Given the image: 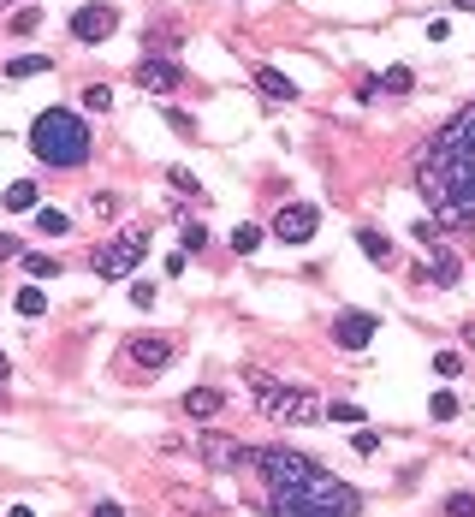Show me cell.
<instances>
[{"instance_id": "1", "label": "cell", "mask_w": 475, "mask_h": 517, "mask_svg": "<svg viewBox=\"0 0 475 517\" xmlns=\"http://www.w3.org/2000/svg\"><path fill=\"white\" fill-rule=\"evenodd\" d=\"M256 470L267 482V517H357L362 494L321 470L310 452L297 446H256Z\"/></svg>"}, {"instance_id": "2", "label": "cell", "mask_w": 475, "mask_h": 517, "mask_svg": "<svg viewBox=\"0 0 475 517\" xmlns=\"http://www.w3.org/2000/svg\"><path fill=\"white\" fill-rule=\"evenodd\" d=\"M416 191L434 202L440 226L475 220V101L428 137V149L416 155Z\"/></svg>"}, {"instance_id": "3", "label": "cell", "mask_w": 475, "mask_h": 517, "mask_svg": "<svg viewBox=\"0 0 475 517\" xmlns=\"http://www.w3.org/2000/svg\"><path fill=\"white\" fill-rule=\"evenodd\" d=\"M89 149H96V131H89V119H83L78 107H42V114L30 119V155L42 167L72 173V167L89 161Z\"/></svg>"}, {"instance_id": "4", "label": "cell", "mask_w": 475, "mask_h": 517, "mask_svg": "<svg viewBox=\"0 0 475 517\" xmlns=\"http://www.w3.org/2000/svg\"><path fill=\"white\" fill-rule=\"evenodd\" d=\"M244 386L256 411L279 428H315V422H327V399L310 393V386H292V381H274L267 369H244Z\"/></svg>"}, {"instance_id": "5", "label": "cell", "mask_w": 475, "mask_h": 517, "mask_svg": "<svg viewBox=\"0 0 475 517\" xmlns=\"http://www.w3.org/2000/svg\"><path fill=\"white\" fill-rule=\"evenodd\" d=\"M143 256H148V226H131V233H119L114 244H101V250L89 256V267H96V280H131Z\"/></svg>"}, {"instance_id": "6", "label": "cell", "mask_w": 475, "mask_h": 517, "mask_svg": "<svg viewBox=\"0 0 475 517\" xmlns=\"http://www.w3.org/2000/svg\"><path fill=\"white\" fill-rule=\"evenodd\" d=\"M191 452H197L208 470H244V464H256V446H244V440H232V434H197L191 440Z\"/></svg>"}, {"instance_id": "7", "label": "cell", "mask_w": 475, "mask_h": 517, "mask_svg": "<svg viewBox=\"0 0 475 517\" xmlns=\"http://www.w3.org/2000/svg\"><path fill=\"white\" fill-rule=\"evenodd\" d=\"M315 233H321V208H315V202H285V208L267 220V238H279V244H310Z\"/></svg>"}, {"instance_id": "8", "label": "cell", "mask_w": 475, "mask_h": 517, "mask_svg": "<svg viewBox=\"0 0 475 517\" xmlns=\"http://www.w3.org/2000/svg\"><path fill=\"white\" fill-rule=\"evenodd\" d=\"M119 357H125L131 375H161V369L173 363V339L166 334H131L125 345H119Z\"/></svg>"}, {"instance_id": "9", "label": "cell", "mask_w": 475, "mask_h": 517, "mask_svg": "<svg viewBox=\"0 0 475 517\" xmlns=\"http://www.w3.org/2000/svg\"><path fill=\"white\" fill-rule=\"evenodd\" d=\"M131 78H137V89H148V96H173V89L184 84V66L173 54H143Z\"/></svg>"}, {"instance_id": "10", "label": "cell", "mask_w": 475, "mask_h": 517, "mask_svg": "<svg viewBox=\"0 0 475 517\" xmlns=\"http://www.w3.org/2000/svg\"><path fill=\"white\" fill-rule=\"evenodd\" d=\"M375 334H380L375 309H339V316H333V345H344V351H369Z\"/></svg>"}, {"instance_id": "11", "label": "cell", "mask_w": 475, "mask_h": 517, "mask_svg": "<svg viewBox=\"0 0 475 517\" xmlns=\"http://www.w3.org/2000/svg\"><path fill=\"white\" fill-rule=\"evenodd\" d=\"M114 30H119V6H107V0L72 13V36H78V42H107Z\"/></svg>"}, {"instance_id": "12", "label": "cell", "mask_w": 475, "mask_h": 517, "mask_svg": "<svg viewBox=\"0 0 475 517\" xmlns=\"http://www.w3.org/2000/svg\"><path fill=\"white\" fill-rule=\"evenodd\" d=\"M416 280H434V285H458L463 280V256L445 250V244H428V267L416 274Z\"/></svg>"}, {"instance_id": "13", "label": "cell", "mask_w": 475, "mask_h": 517, "mask_svg": "<svg viewBox=\"0 0 475 517\" xmlns=\"http://www.w3.org/2000/svg\"><path fill=\"white\" fill-rule=\"evenodd\" d=\"M179 411H184V417H197V422H208V417L226 411V393H220V386H191V393L179 399Z\"/></svg>"}, {"instance_id": "14", "label": "cell", "mask_w": 475, "mask_h": 517, "mask_svg": "<svg viewBox=\"0 0 475 517\" xmlns=\"http://www.w3.org/2000/svg\"><path fill=\"white\" fill-rule=\"evenodd\" d=\"M250 84L262 89L267 101H297V84L285 78V72H274V66H250Z\"/></svg>"}, {"instance_id": "15", "label": "cell", "mask_w": 475, "mask_h": 517, "mask_svg": "<svg viewBox=\"0 0 475 517\" xmlns=\"http://www.w3.org/2000/svg\"><path fill=\"white\" fill-rule=\"evenodd\" d=\"M166 500L179 505L184 517H226V505H214L208 494H197V487H173V494H166Z\"/></svg>"}, {"instance_id": "16", "label": "cell", "mask_w": 475, "mask_h": 517, "mask_svg": "<svg viewBox=\"0 0 475 517\" xmlns=\"http://www.w3.org/2000/svg\"><path fill=\"white\" fill-rule=\"evenodd\" d=\"M30 220H36V233H42V238H66L72 233V215H66V208H54V202H42Z\"/></svg>"}, {"instance_id": "17", "label": "cell", "mask_w": 475, "mask_h": 517, "mask_svg": "<svg viewBox=\"0 0 475 517\" xmlns=\"http://www.w3.org/2000/svg\"><path fill=\"white\" fill-rule=\"evenodd\" d=\"M357 250L369 256L375 267H386V262H393V238H386V233H375V226H362V233H357Z\"/></svg>"}, {"instance_id": "18", "label": "cell", "mask_w": 475, "mask_h": 517, "mask_svg": "<svg viewBox=\"0 0 475 517\" xmlns=\"http://www.w3.org/2000/svg\"><path fill=\"white\" fill-rule=\"evenodd\" d=\"M36 208H42V197H36V184H30V179L6 184V215H36Z\"/></svg>"}, {"instance_id": "19", "label": "cell", "mask_w": 475, "mask_h": 517, "mask_svg": "<svg viewBox=\"0 0 475 517\" xmlns=\"http://www.w3.org/2000/svg\"><path fill=\"white\" fill-rule=\"evenodd\" d=\"M42 72H54L48 54H18V60H6V78H18V84H24V78H42Z\"/></svg>"}, {"instance_id": "20", "label": "cell", "mask_w": 475, "mask_h": 517, "mask_svg": "<svg viewBox=\"0 0 475 517\" xmlns=\"http://www.w3.org/2000/svg\"><path fill=\"white\" fill-rule=\"evenodd\" d=\"M18 262H24V274H30V280H54V274L66 267V262H60V256H48V250H24V256H18Z\"/></svg>"}, {"instance_id": "21", "label": "cell", "mask_w": 475, "mask_h": 517, "mask_svg": "<svg viewBox=\"0 0 475 517\" xmlns=\"http://www.w3.org/2000/svg\"><path fill=\"white\" fill-rule=\"evenodd\" d=\"M375 84L386 89V96H410V89H416V72H410V66H386Z\"/></svg>"}, {"instance_id": "22", "label": "cell", "mask_w": 475, "mask_h": 517, "mask_svg": "<svg viewBox=\"0 0 475 517\" xmlns=\"http://www.w3.org/2000/svg\"><path fill=\"white\" fill-rule=\"evenodd\" d=\"M458 411H463V399H458V393H452V386H440V393L428 399V417H434V422H452V417H458Z\"/></svg>"}, {"instance_id": "23", "label": "cell", "mask_w": 475, "mask_h": 517, "mask_svg": "<svg viewBox=\"0 0 475 517\" xmlns=\"http://www.w3.org/2000/svg\"><path fill=\"white\" fill-rule=\"evenodd\" d=\"M262 226H232V250H238V256H256V250H262Z\"/></svg>"}, {"instance_id": "24", "label": "cell", "mask_w": 475, "mask_h": 517, "mask_svg": "<svg viewBox=\"0 0 475 517\" xmlns=\"http://www.w3.org/2000/svg\"><path fill=\"white\" fill-rule=\"evenodd\" d=\"M179 238H184V250L197 256L202 244H208V226H202V220H191V215H179Z\"/></svg>"}, {"instance_id": "25", "label": "cell", "mask_w": 475, "mask_h": 517, "mask_svg": "<svg viewBox=\"0 0 475 517\" xmlns=\"http://www.w3.org/2000/svg\"><path fill=\"white\" fill-rule=\"evenodd\" d=\"M166 184H173V191H184L191 202H202V184H197V173H191V167H166Z\"/></svg>"}, {"instance_id": "26", "label": "cell", "mask_w": 475, "mask_h": 517, "mask_svg": "<svg viewBox=\"0 0 475 517\" xmlns=\"http://www.w3.org/2000/svg\"><path fill=\"white\" fill-rule=\"evenodd\" d=\"M114 107V89L107 84H83V114H107Z\"/></svg>"}, {"instance_id": "27", "label": "cell", "mask_w": 475, "mask_h": 517, "mask_svg": "<svg viewBox=\"0 0 475 517\" xmlns=\"http://www.w3.org/2000/svg\"><path fill=\"white\" fill-rule=\"evenodd\" d=\"M434 375H440V381H458L463 375V351H434Z\"/></svg>"}, {"instance_id": "28", "label": "cell", "mask_w": 475, "mask_h": 517, "mask_svg": "<svg viewBox=\"0 0 475 517\" xmlns=\"http://www.w3.org/2000/svg\"><path fill=\"white\" fill-rule=\"evenodd\" d=\"M327 422H351V428H362V404H351V399H327Z\"/></svg>"}, {"instance_id": "29", "label": "cell", "mask_w": 475, "mask_h": 517, "mask_svg": "<svg viewBox=\"0 0 475 517\" xmlns=\"http://www.w3.org/2000/svg\"><path fill=\"white\" fill-rule=\"evenodd\" d=\"M18 316H48V298H42V292H36V285H24V292H18Z\"/></svg>"}, {"instance_id": "30", "label": "cell", "mask_w": 475, "mask_h": 517, "mask_svg": "<svg viewBox=\"0 0 475 517\" xmlns=\"http://www.w3.org/2000/svg\"><path fill=\"white\" fill-rule=\"evenodd\" d=\"M440 512H445V517H475V494H445Z\"/></svg>"}, {"instance_id": "31", "label": "cell", "mask_w": 475, "mask_h": 517, "mask_svg": "<svg viewBox=\"0 0 475 517\" xmlns=\"http://www.w3.org/2000/svg\"><path fill=\"white\" fill-rule=\"evenodd\" d=\"M36 24H42V13H36V6H18V13H13V24H6V30H13V36H30Z\"/></svg>"}, {"instance_id": "32", "label": "cell", "mask_w": 475, "mask_h": 517, "mask_svg": "<svg viewBox=\"0 0 475 517\" xmlns=\"http://www.w3.org/2000/svg\"><path fill=\"white\" fill-rule=\"evenodd\" d=\"M351 452H357V458H375V452H380V434H375V428H357V434H351Z\"/></svg>"}, {"instance_id": "33", "label": "cell", "mask_w": 475, "mask_h": 517, "mask_svg": "<svg viewBox=\"0 0 475 517\" xmlns=\"http://www.w3.org/2000/svg\"><path fill=\"white\" fill-rule=\"evenodd\" d=\"M131 303L148 309V303H155V280H131Z\"/></svg>"}, {"instance_id": "34", "label": "cell", "mask_w": 475, "mask_h": 517, "mask_svg": "<svg viewBox=\"0 0 475 517\" xmlns=\"http://www.w3.org/2000/svg\"><path fill=\"white\" fill-rule=\"evenodd\" d=\"M166 125H173V131H179V137H191V131H197V125H191V114H179V107H166Z\"/></svg>"}, {"instance_id": "35", "label": "cell", "mask_w": 475, "mask_h": 517, "mask_svg": "<svg viewBox=\"0 0 475 517\" xmlns=\"http://www.w3.org/2000/svg\"><path fill=\"white\" fill-rule=\"evenodd\" d=\"M89 517H125V505H119V500H96V505H89Z\"/></svg>"}, {"instance_id": "36", "label": "cell", "mask_w": 475, "mask_h": 517, "mask_svg": "<svg viewBox=\"0 0 475 517\" xmlns=\"http://www.w3.org/2000/svg\"><path fill=\"white\" fill-rule=\"evenodd\" d=\"M184 267H191V250H173V256H166V274H173V280H179Z\"/></svg>"}, {"instance_id": "37", "label": "cell", "mask_w": 475, "mask_h": 517, "mask_svg": "<svg viewBox=\"0 0 475 517\" xmlns=\"http://www.w3.org/2000/svg\"><path fill=\"white\" fill-rule=\"evenodd\" d=\"M6 256H24V244H18L13 233H0V262H6Z\"/></svg>"}, {"instance_id": "38", "label": "cell", "mask_w": 475, "mask_h": 517, "mask_svg": "<svg viewBox=\"0 0 475 517\" xmlns=\"http://www.w3.org/2000/svg\"><path fill=\"white\" fill-rule=\"evenodd\" d=\"M6 375H13V357H0V386H6Z\"/></svg>"}, {"instance_id": "39", "label": "cell", "mask_w": 475, "mask_h": 517, "mask_svg": "<svg viewBox=\"0 0 475 517\" xmlns=\"http://www.w3.org/2000/svg\"><path fill=\"white\" fill-rule=\"evenodd\" d=\"M6 517H36V512H30V505H13V512H6Z\"/></svg>"}, {"instance_id": "40", "label": "cell", "mask_w": 475, "mask_h": 517, "mask_svg": "<svg viewBox=\"0 0 475 517\" xmlns=\"http://www.w3.org/2000/svg\"><path fill=\"white\" fill-rule=\"evenodd\" d=\"M452 6H463V13H475V0H452Z\"/></svg>"}, {"instance_id": "41", "label": "cell", "mask_w": 475, "mask_h": 517, "mask_svg": "<svg viewBox=\"0 0 475 517\" xmlns=\"http://www.w3.org/2000/svg\"><path fill=\"white\" fill-rule=\"evenodd\" d=\"M0 6H13V0H0Z\"/></svg>"}]
</instances>
